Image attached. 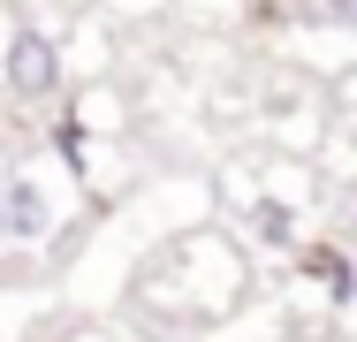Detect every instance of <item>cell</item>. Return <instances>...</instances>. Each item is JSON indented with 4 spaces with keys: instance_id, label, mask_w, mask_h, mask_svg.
I'll use <instances>...</instances> for the list:
<instances>
[{
    "instance_id": "obj_2",
    "label": "cell",
    "mask_w": 357,
    "mask_h": 342,
    "mask_svg": "<svg viewBox=\"0 0 357 342\" xmlns=\"http://www.w3.org/2000/svg\"><path fill=\"white\" fill-rule=\"evenodd\" d=\"M54 84H61V54H54V38H46V31H15V38H8V91L38 99V91H54Z\"/></svg>"
},
{
    "instance_id": "obj_1",
    "label": "cell",
    "mask_w": 357,
    "mask_h": 342,
    "mask_svg": "<svg viewBox=\"0 0 357 342\" xmlns=\"http://www.w3.org/2000/svg\"><path fill=\"white\" fill-rule=\"evenodd\" d=\"M54 228V191L38 175H8L0 183V244H38Z\"/></svg>"
},
{
    "instance_id": "obj_3",
    "label": "cell",
    "mask_w": 357,
    "mask_h": 342,
    "mask_svg": "<svg viewBox=\"0 0 357 342\" xmlns=\"http://www.w3.org/2000/svg\"><path fill=\"white\" fill-rule=\"evenodd\" d=\"M304 267L327 281V297H335V304H350V297H357V274H350V259H342V251H312Z\"/></svg>"
}]
</instances>
